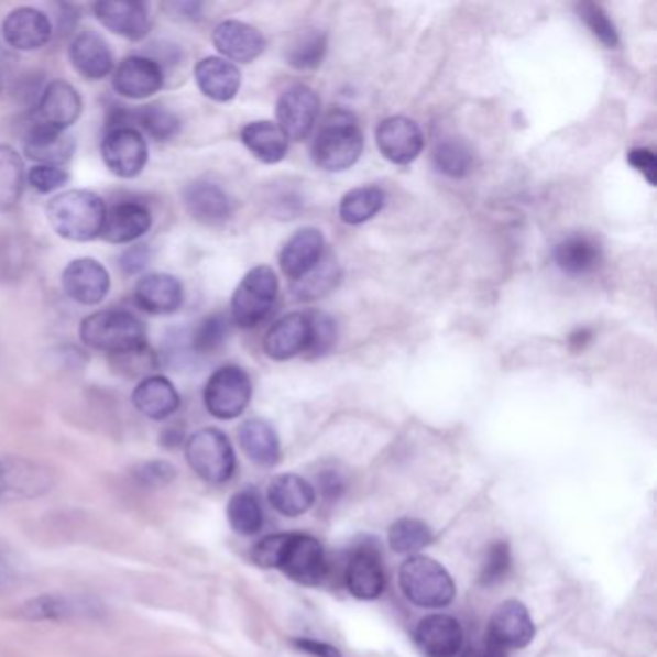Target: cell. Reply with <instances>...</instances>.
<instances>
[{
    "instance_id": "cell-1",
    "label": "cell",
    "mask_w": 657,
    "mask_h": 657,
    "mask_svg": "<svg viewBox=\"0 0 657 657\" xmlns=\"http://www.w3.org/2000/svg\"><path fill=\"white\" fill-rule=\"evenodd\" d=\"M361 124L351 110L333 109L318 128L310 155L326 172L348 171L363 155Z\"/></svg>"
},
{
    "instance_id": "cell-2",
    "label": "cell",
    "mask_w": 657,
    "mask_h": 657,
    "mask_svg": "<svg viewBox=\"0 0 657 657\" xmlns=\"http://www.w3.org/2000/svg\"><path fill=\"white\" fill-rule=\"evenodd\" d=\"M107 205L87 189H70L53 197L47 205L48 226L63 240L91 241L101 238Z\"/></svg>"
},
{
    "instance_id": "cell-3",
    "label": "cell",
    "mask_w": 657,
    "mask_h": 657,
    "mask_svg": "<svg viewBox=\"0 0 657 657\" xmlns=\"http://www.w3.org/2000/svg\"><path fill=\"white\" fill-rule=\"evenodd\" d=\"M79 340L95 351L128 355L147 348V330L130 310H97L81 320Z\"/></svg>"
},
{
    "instance_id": "cell-4",
    "label": "cell",
    "mask_w": 657,
    "mask_h": 657,
    "mask_svg": "<svg viewBox=\"0 0 657 657\" xmlns=\"http://www.w3.org/2000/svg\"><path fill=\"white\" fill-rule=\"evenodd\" d=\"M403 594L418 607L440 610L453 602L456 582L448 569L432 557L410 556L399 569Z\"/></svg>"
},
{
    "instance_id": "cell-5",
    "label": "cell",
    "mask_w": 657,
    "mask_h": 657,
    "mask_svg": "<svg viewBox=\"0 0 657 657\" xmlns=\"http://www.w3.org/2000/svg\"><path fill=\"white\" fill-rule=\"evenodd\" d=\"M280 284L276 272L271 266H255L241 278L236 287L230 303L232 322L243 330H251L263 325L271 317L276 299H278Z\"/></svg>"
},
{
    "instance_id": "cell-6",
    "label": "cell",
    "mask_w": 657,
    "mask_h": 657,
    "mask_svg": "<svg viewBox=\"0 0 657 657\" xmlns=\"http://www.w3.org/2000/svg\"><path fill=\"white\" fill-rule=\"evenodd\" d=\"M187 464L199 479L212 486L225 484L236 471V453L225 432L202 428L189 436L186 444Z\"/></svg>"
},
{
    "instance_id": "cell-7",
    "label": "cell",
    "mask_w": 657,
    "mask_h": 657,
    "mask_svg": "<svg viewBox=\"0 0 657 657\" xmlns=\"http://www.w3.org/2000/svg\"><path fill=\"white\" fill-rule=\"evenodd\" d=\"M253 395L248 371L238 364H225L210 374L202 392V402L210 415L220 420H232L245 413Z\"/></svg>"
},
{
    "instance_id": "cell-8",
    "label": "cell",
    "mask_w": 657,
    "mask_h": 657,
    "mask_svg": "<svg viewBox=\"0 0 657 657\" xmlns=\"http://www.w3.org/2000/svg\"><path fill=\"white\" fill-rule=\"evenodd\" d=\"M101 156L117 178H138L147 166V141L140 130L130 125L109 128L102 138Z\"/></svg>"
},
{
    "instance_id": "cell-9",
    "label": "cell",
    "mask_w": 657,
    "mask_h": 657,
    "mask_svg": "<svg viewBox=\"0 0 657 657\" xmlns=\"http://www.w3.org/2000/svg\"><path fill=\"white\" fill-rule=\"evenodd\" d=\"M53 474L22 457H0V502H22L47 494Z\"/></svg>"
},
{
    "instance_id": "cell-10",
    "label": "cell",
    "mask_w": 657,
    "mask_h": 657,
    "mask_svg": "<svg viewBox=\"0 0 657 657\" xmlns=\"http://www.w3.org/2000/svg\"><path fill=\"white\" fill-rule=\"evenodd\" d=\"M105 613V605L91 595L43 594L28 600L18 607V617L28 621H70L97 618Z\"/></svg>"
},
{
    "instance_id": "cell-11",
    "label": "cell",
    "mask_w": 657,
    "mask_h": 657,
    "mask_svg": "<svg viewBox=\"0 0 657 657\" xmlns=\"http://www.w3.org/2000/svg\"><path fill=\"white\" fill-rule=\"evenodd\" d=\"M320 112V99L309 86H292L280 95L276 102V117L287 140L302 141L313 132Z\"/></svg>"
},
{
    "instance_id": "cell-12",
    "label": "cell",
    "mask_w": 657,
    "mask_h": 657,
    "mask_svg": "<svg viewBox=\"0 0 657 657\" xmlns=\"http://www.w3.org/2000/svg\"><path fill=\"white\" fill-rule=\"evenodd\" d=\"M63 289L72 302L95 307L107 299L110 292V274L97 259H74L63 272Z\"/></svg>"
},
{
    "instance_id": "cell-13",
    "label": "cell",
    "mask_w": 657,
    "mask_h": 657,
    "mask_svg": "<svg viewBox=\"0 0 657 657\" xmlns=\"http://www.w3.org/2000/svg\"><path fill=\"white\" fill-rule=\"evenodd\" d=\"M280 569L303 587H318L328 572L322 544L309 534H292Z\"/></svg>"
},
{
    "instance_id": "cell-14",
    "label": "cell",
    "mask_w": 657,
    "mask_h": 657,
    "mask_svg": "<svg viewBox=\"0 0 657 657\" xmlns=\"http://www.w3.org/2000/svg\"><path fill=\"white\" fill-rule=\"evenodd\" d=\"M164 79V68L153 56L132 55L118 64L112 87L125 99L143 101L163 89Z\"/></svg>"
},
{
    "instance_id": "cell-15",
    "label": "cell",
    "mask_w": 657,
    "mask_h": 657,
    "mask_svg": "<svg viewBox=\"0 0 657 657\" xmlns=\"http://www.w3.org/2000/svg\"><path fill=\"white\" fill-rule=\"evenodd\" d=\"M376 145L386 161L405 166L423 153L425 135L415 120L390 117L376 128Z\"/></svg>"
},
{
    "instance_id": "cell-16",
    "label": "cell",
    "mask_w": 657,
    "mask_h": 657,
    "mask_svg": "<svg viewBox=\"0 0 657 657\" xmlns=\"http://www.w3.org/2000/svg\"><path fill=\"white\" fill-rule=\"evenodd\" d=\"M81 109H84V101L78 89L68 81L55 79L41 94L37 109L33 114V124L47 125L66 132L70 125L78 122Z\"/></svg>"
},
{
    "instance_id": "cell-17",
    "label": "cell",
    "mask_w": 657,
    "mask_h": 657,
    "mask_svg": "<svg viewBox=\"0 0 657 657\" xmlns=\"http://www.w3.org/2000/svg\"><path fill=\"white\" fill-rule=\"evenodd\" d=\"M53 37V22L40 9L20 7L9 12L2 22V40L7 45L22 53H32L45 47Z\"/></svg>"
},
{
    "instance_id": "cell-18",
    "label": "cell",
    "mask_w": 657,
    "mask_h": 657,
    "mask_svg": "<svg viewBox=\"0 0 657 657\" xmlns=\"http://www.w3.org/2000/svg\"><path fill=\"white\" fill-rule=\"evenodd\" d=\"M95 18L109 32L128 41H143L151 33L147 4L135 0H101L94 4Z\"/></svg>"
},
{
    "instance_id": "cell-19",
    "label": "cell",
    "mask_w": 657,
    "mask_h": 657,
    "mask_svg": "<svg viewBox=\"0 0 657 657\" xmlns=\"http://www.w3.org/2000/svg\"><path fill=\"white\" fill-rule=\"evenodd\" d=\"M536 634L533 617L525 603L507 600L500 603L488 625V640L502 649L525 648Z\"/></svg>"
},
{
    "instance_id": "cell-20",
    "label": "cell",
    "mask_w": 657,
    "mask_h": 657,
    "mask_svg": "<svg viewBox=\"0 0 657 657\" xmlns=\"http://www.w3.org/2000/svg\"><path fill=\"white\" fill-rule=\"evenodd\" d=\"M133 299L143 313L163 317L182 309L186 294L176 276L166 272H151L135 284Z\"/></svg>"
},
{
    "instance_id": "cell-21",
    "label": "cell",
    "mask_w": 657,
    "mask_h": 657,
    "mask_svg": "<svg viewBox=\"0 0 657 657\" xmlns=\"http://www.w3.org/2000/svg\"><path fill=\"white\" fill-rule=\"evenodd\" d=\"M463 642L459 621L444 613L426 615L415 628V644L425 657H457L463 649Z\"/></svg>"
},
{
    "instance_id": "cell-22",
    "label": "cell",
    "mask_w": 657,
    "mask_h": 657,
    "mask_svg": "<svg viewBox=\"0 0 657 657\" xmlns=\"http://www.w3.org/2000/svg\"><path fill=\"white\" fill-rule=\"evenodd\" d=\"M212 45L228 63L249 64L263 55L266 41L253 25L240 20H226L215 28Z\"/></svg>"
},
{
    "instance_id": "cell-23",
    "label": "cell",
    "mask_w": 657,
    "mask_h": 657,
    "mask_svg": "<svg viewBox=\"0 0 657 657\" xmlns=\"http://www.w3.org/2000/svg\"><path fill=\"white\" fill-rule=\"evenodd\" d=\"M346 584L357 600L371 602L376 600L386 588V574L382 567V557L374 546H361L349 557Z\"/></svg>"
},
{
    "instance_id": "cell-24",
    "label": "cell",
    "mask_w": 657,
    "mask_h": 657,
    "mask_svg": "<svg viewBox=\"0 0 657 657\" xmlns=\"http://www.w3.org/2000/svg\"><path fill=\"white\" fill-rule=\"evenodd\" d=\"M184 207L195 222L222 226L232 217V199L222 187L207 179L191 182L184 189Z\"/></svg>"
},
{
    "instance_id": "cell-25",
    "label": "cell",
    "mask_w": 657,
    "mask_h": 657,
    "mask_svg": "<svg viewBox=\"0 0 657 657\" xmlns=\"http://www.w3.org/2000/svg\"><path fill=\"white\" fill-rule=\"evenodd\" d=\"M309 343V315L289 313L269 328L264 336L263 349L272 361H289L303 355Z\"/></svg>"
},
{
    "instance_id": "cell-26",
    "label": "cell",
    "mask_w": 657,
    "mask_h": 657,
    "mask_svg": "<svg viewBox=\"0 0 657 657\" xmlns=\"http://www.w3.org/2000/svg\"><path fill=\"white\" fill-rule=\"evenodd\" d=\"M153 226L151 210L138 201H122L107 209L101 238L114 245L141 240Z\"/></svg>"
},
{
    "instance_id": "cell-27",
    "label": "cell",
    "mask_w": 657,
    "mask_h": 657,
    "mask_svg": "<svg viewBox=\"0 0 657 657\" xmlns=\"http://www.w3.org/2000/svg\"><path fill=\"white\" fill-rule=\"evenodd\" d=\"M325 256V236L317 228H302L286 241L280 253V266L287 278H305Z\"/></svg>"
},
{
    "instance_id": "cell-28",
    "label": "cell",
    "mask_w": 657,
    "mask_h": 657,
    "mask_svg": "<svg viewBox=\"0 0 657 657\" xmlns=\"http://www.w3.org/2000/svg\"><path fill=\"white\" fill-rule=\"evenodd\" d=\"M68 56L74 70L89 81H101L114 72V56L99 33H78L72 40Z\"/></svg>"
},
{
    "instance_id": "cell-29",
    "label": "cell",
    "mask_w": 657,
    "mask_h": 657,
    "mask_svg": "<svg viewBox=\"0 0 657 657\" xmlns=\"http://www.w3.org/2000/svg\"><path fill=\"white\" fill-rule=\"evenodd\" d=\"M554 263L569 276H587L598 271L603 263V249L600 241L588 233H572L557 243L554 249Z\"/></svg>"
},
{
    "instance_id": "cell-30",
    "label": "cell",
    "mask_w": 657,
    "mask_h": 657,
    "mask_svg": "<svg viewBox=\"0 0 657 657\" xmlns=\"http://www.w3.org/2000/svg\"><path fill=\"white\" fill-rule=\"evenodd\" d=\"M197 87L210 101L228 102L236 99L240 91L241 74L238 66L225 61L222 56H207L195 64Z\"/></svg>"
},
{
    "instance_id": "cell-31",
    "label": "cell",
    "mask_w": 657,
    "mask_h": 657,
    "mask_svg": "<svg viewBox=\"0 0 657 657\" xmlns=\"http://www.w3.org/2000/svg\"><path fill=\"white\" fill-rule=\"evenodd\" d=\"M76 151V140L70 133L47 125L33 124L25 133L24 153L37 164L63 166Z\"/></svg>"
},
{
    "instance_id": "cell-32",
    "label": "cell",
    "mask_w": 657,
    "mask_h": 657,
    "mask_svg": "<svg viewBox=\"0 0 657 657\" xmlns=\"http://www.w3.org/2000/svg\"><path fill=\"white\" fill-rule=\"evenodd\" d=\"M132 402L143 417L151 418V420H166L179 409L182 399L171 380L166 376H158V374H151L135 386Z\"/></svg>"
},
{
    "instance_id": "cell-33",
    "label": "cell",
    "mask_w": 657,
    "mask_h": 657,
    "mask_svg": "<svg viewBox=\"0 0 657 657\" xmlns=\"http://www.w3.org/2000/svg\"><path fill=\"white\" fill-rule=\"evenodd\" d=\"M315 488L294 472L278 474L269 484V502L284 517L305 515L315 505Z\"/></svg>"
},
{
    "instance_id": "cell-34",
    "label": "cell",
    "mask_w": 657,
    "mask_h": 657,
    "mask_svg": "<svg viewBox=\"0 0 657 657\" xmlns=\"http://www.w3.org/2000/svg\"><path fill=\"white\" fill-rule=\"evenodd\" d=\"M240 140L251 155L264 164H278L286 158L287 143L286 133L280 130L278 124L269 120H256L243 125Z\"/></svg>"
},
{
    "instance_id": "cell-35",
    "label": "cell",
    "mask_w": 657,
    "mask_h": 657,
    "mask_svg": "<svg viewBox=\"0 0 657 657\" xmlns=\"http://www.w3.org/2000/svg\"><path fill=\"white\" fill-rule=\"evenodd\" d=\"M238 438H240L241 449L251 461L263 467L278 463L282 449H280L278 434L272 428L271 423H266L263 418H249L240 426Z\"/></svg>"
},
{
    "instance_id": "cell-36",
    "label": "cell",
    "mask_w": 657,
    "mask_h": 657,
    "mask_svg": "<svg viewBox=\"0 0 657 657\" xmlns=\"http://www.w3.org/2000/svg\"><path fill=\"white\" fill-rule=\"evenodd\" d=\"M386 205V194L374 186L357 187L341 197L340 218L349 226H359L376 217Z\"/></svg>"
},
{
    "instance_id": "cell-37",
    "label": "cell",
    "mask_w": 657,
    "mask_h": 657,
    "mask_svg": "<svg viewBox=\"0 0 657 657\" xmlns=\"http://www.w3.org/2000/svg\"><path fill=\"white\" fill-rule=\"evenodd\" d=\"M25 171L22 156L10 145H0V210L17 207L24 194Z\"/></svg>"
},
{
    "instance_id": "cell-38",
    "label": "cell",
    "mask_w": 657,
    "mask_h": 657,
    "mask_svg": "<svg viewBox=\"0 0 657 657\" xmlns=\"http://www.w3.org/2000/svg\"><path fill=\"white\" fill-rule=\"evenodd\" d=\"M226 515H228V523L232 526L233 533L241 534V536H253L263 528V505L253 490H243V492L232 495Z\"/></svg>"
},
{
    "instance_id": "cell-39",
    "label": "cell",
    "mask_w": 657,
    "mask_h": 657,
    "mask_svg": "<svg viewBox=\"0 0 657 657\" xmlns=\"http://www.w3.org/2000/svg\"><path fill=\"white\" fill-rule=\"evenodd\" d=\"M434 166L448 178H467L472 172L474 155L463 140L446 138L436 143L432 153Z\"/></svg>"
},
{
    "instance_id": "cell-40",
    "label": "cell",
    "mask_w": 657,
    "mask_h": 657,
    "mask_svg": "<svg viewBox=\"0 0 657 657\" xmlns=\"http://www.w3.org/2000/svg\"><path fill=\"white\" fill-rule=\"evenodd\" d=\"M387 540L395 554H407L413 556L420 549L426 548L432 541V530L420 518H399L390 526Z\"/></svg>"
},
{
    "instance_id": "cell-41",
    "label": "cell",
    "mask_w": 657,
    "mask_h": 657,
    "mask_svg": "<svg viewBox=\"0 0 657 657\" xmlns=\"http://www.w3.org/2000/svg\"><path fill=\"white\" fill-rule=\"evenodd\" d=\"M340 280V269L332 256H322V261L305 276L294 282L295 299L299 302H313L322 295L332 292Z\"/></svg>"
},
{
    "instance_id": "cell-42",
    "label": "cell",
    "mask_w": 657,
    "mask_h": 657,
    "mask_svg": "<svg viewBox=\"0 0 657 657\" xmlns=\"http://www.w3.org/2000/svg\"><path fill=\"white\" fill-rule=\"evenodd\" d=\"M232 325V318L226 317L225 313H215L202 318L191 338L195 353L201 357L215 355L217 351L225 348Z\"/></svg>"
},
{
    "instance_id": "cell-43",
    "label": "cell",
    "mask_w": 657,
    "mask_h": 657,
    "mask_svg": "<svg viewBox=\"0 0 657 657\" xmlns=\"http://www.w3.org/2000/svg\"><path fill=\"white\" fill-rule=\"evenodd\" d=\"M328 40L322 32L307 30L287 51V64L295 70H315L325 61Z\"/></svg>"
},
{
    "instance_id": "cell-44",
    "label": "cell",
    "mask_w": 657,
    "mask_h": 657,
    "mask_svg": "<svg viewBox=\"0 0 657 657\" xmlns=\"http://www.w3.org/2000/svg\"><path fill=\"white\" fill-rule=\"evenodd\" d=\"M307 315H309V343L303 355L309 359L328 355L338 340L336 320L322 310H307Z\"/></svg>"
},
{
    "instance_id": "cell-45",
    "label": "cell",
    "mask_w": 657,
    "mask_h": 657,
    "mask_svg": "<svg viewBox=\"0 0 657 657\" xmlns=\"http://www.w3.org/2000/svg\"><path fill=\"white\" fill-rule=\"evenodd\" d=\"M579 18L587 24L595 40L602 43L603 47L617 48L618 32L610 14L595 2H580L577 7Z\"/></svg>"
},
{
    "instance_id": "cell-46",
    "label": "cell",
    "mask_w": 657,
    "mask_h": 657,
    "mask_svg": "<svg viewBox=\"0 0 657 657\" xmlns=\"http://www.w3.org/2000/svg\"><path fill=\"white\" fill-rule=\"evenodd\" d=\"M511 569V549L507 541H494L488 548L486 557L480 567V584L494 587L500 584Z\"/></svg>"
},
{
    "instance_id": "cell-47",
    "label": "cell",
    "mask_w": 657,
    "mask_h": 657,
    "mask_svg": "<svg viewBox=\"0 0 657 657\" xmlns=\"http://www.w3.org/2000/svg\"><path fill=\"white\" fill-rule=\"evenodd\" d=\"M176 477H178V471L168 461H147V463L135 467L132 472L133 482L138 486L149 488V490L168 486L176 480Z\"/></svg>"
},
{
    "instance_id": "cell-48",
    "label": "cell",
    "mask_w": 657,
    "mask_h": 657,
    "mask_svg": "<svg viewBox=\"0 0 657 657\" xmlns=\"http://www.w3.org/2000/svg\"><path fill=\"white\" fill-rule=\"evenodd\" d=\"M28 184L37 191V194H55L63 189L70 182V174L64 171L63 166H45V164H35L28 172Z\"/></svg>"
},
{
    "instance_id": "cell-49",
    "label": "cell",
    "mask_w": 657,
    "mask_h": 657,
    "mask_svg": "<svg viewBox=\"0 0 657 657\" xmlns=\"http://www.w3.org/2000/svg\"><path fill=\"white\" fill-rule=\"evenodd\" d=\"M292 534H271L256 544L251 559L263 569H280Z\"/></svg>"
},
{
    "instance_id": "cell-50",
    "label": "cell",
    "mask_w": 657,
    "mask_h": 657,
    "mask_svg": "<svg viewBox=\"0 0 657 657\" xmlns=\"http://www.w3.org/2000/svg\"><path fill=\"white\" fill-rule=\"evenodd\" d=\"M626 161L634 171L640 172L644 178L648 179L649 186H656V155L651 149L636 147L628 151Z\"/></svg>"
},
{
    "instance_id": "cell-51",
    "label": "cell",
    "mask_w": 657,
    "mask_h": 657,
    "mask_svg": "<svg viewBox=\"0 0 657 657\" xmlns=\"http://www.w3.org/2000/svg\"><path fill=\"white\" fill-rule=\"evenodd\" d=\"M149 259H151L149 245H133V248L125 249L122 256H120V269L125 274H138L147 266Z\"/></svg>"
},
{
    "instance_id": "cell-52",
    "label": "cell",
    "mask_w": 657,
    "mask_h": 657,
    "mask_svg": "<svg viewBox=\"0 0 657 657\" xmlns=\"http://www.w3.org/2000/svg\"><path fill=\"white\" fill-rule=\"evenodd\" d=\"M292 644L295 648L302 649L313 657H341L340 649L333 648L326 642L313 640V638H294Z\"/></svg>"
},
{
    "instance_id": "cell-53",
    "label": "cell",
    "mask_w": 657,
    "mask_h": 657,
    "mask_svg": "<svg viewBox=\"0 0 657 657\" xmlns=\"http://www.w3.org/2000/svg\"><path fill=\"white\" fill-rule=\"evenodd\" d=\"M174 20H199L201 18V2H166L163 7Z\"/></svg>"
},
{
    "instance_id": "cell-54",
    "label": "cell",
    "mask_w": 657,
    "mask_h": 657,
    "mask_svg": "<svg viewBox=\"0 0 657 657\" xmlns=\"http://www.w3.org/2000/svg\"><path fill=\"white\" fill-rule=\"evenodd\" d=\"M459 657H505V649L495 646L492 640L479 642L471 648L461 649Z\"/></svg>"
},
{
    "instance_id": "cell-55",
    "label": "cell",
    "mask_w": 657,
    "mask_h": 657,
    "mask_svg": "<svg viewBox=\"0 0 657 657\" xmlns=\"http://www.w3.org/2000/svg\"><path fill=\"white\" fill-rule=\"evenodd\" d=\"M592 341H594V330L587 328V326L572 330L569 338H567V343H569L572 353H582Z\"/></svg>"
},
{
    "instance_id": "cell-56",
    "label": "cell",
    "mask_w": 657,
    "mask_h": 657,
    "mask_svg": "<svg viewBox=\"0 0 657 657\" xmlns=\"http://www.w3.org/2000/svg\"><path fill=\"white\" fill-rule=\"evenodd\" d=\"M18 582V572L9 559L0 556V592H7L9 588L14 587Z\"/></svg>"
},
{
    "instance_id": "cell-57",
    "label": "cell",
    "mask_w": 657,
    "mask_h": 657,
    "mask_svg": "<svg viewBox=\"0 0 657 657\" xmlns=\"http://www.w3.org/2000/svg\"><path fill=\"white\" fill-rule=\"evenodd\" d=\"M341 490V480L330 472V474H326L322 477V492H325L328 497H338Z\"/></svg>"
},
{
    "instance_id": "cell-58",
    "label": "cell",
    "mask_w": 657,
    "mask_h": 657,
    "mask_svg": "<svg viewBox=\"0 0 657 657\" xmlns=\"http://www.w3.org/2000/svg\"><path fill=\"white\" fill-rule=\"evenodd\" d=\"M0 91H2V78H0Z\"/></svg>"
}]
</instances>
